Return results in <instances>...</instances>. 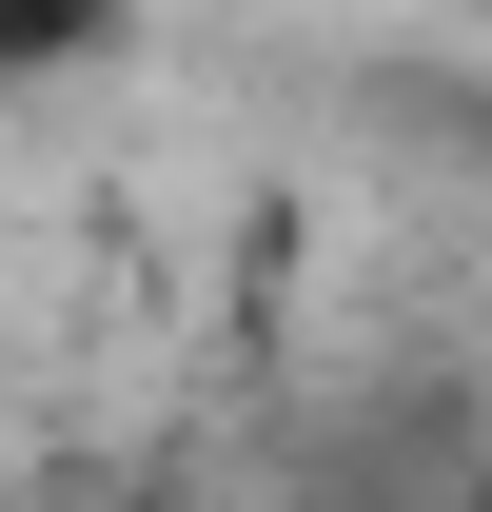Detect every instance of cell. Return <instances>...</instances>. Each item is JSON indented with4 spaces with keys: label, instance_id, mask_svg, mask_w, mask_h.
I'll return each instance as SVG.
<instances>
[{
    "label": "cell",
    "instance_id": "cell-1",
    "mask_svg": "<svg viewBox=\"0 0 492 512\" xmlns=\"http://www.w3.org/2000/svg\"><path fill=\"white\" fill-rule=\"evenodd\" d=\"M119 40H138V0H0V99H40V79L119 60Z\"/></svg>",
    "mask_w": 492,
    "mask_h": 512
},
{
    "label": "cell",
    "instance_id": "cell-2",
    "mask_svg": "<svg viewBox=\"0 0 492 512\" xmlns=\"http://www.w3.org/2000/svg\"><path fill=\"white\" fill-rule=\"evenodd\" d=\"M99 512H256V493H217V473L178 453V473H138V493H99Z\"/></svg>",
    "mask_w": 492,
    "mask_h": 512
},
{
    "label": "cell",
    "instance_id": "cell-3",
    "mask_svg": "<svg viewBox=\"0 0 492 512\" xmlns=\"http://www.w3.org/2000/svg\"><path fill=\"white\" fill-rule=\"evenodd\" d=\"M473 512H492V473H473Z\"/></svg>",
    "mask_w": 492,
    "mask_h": 512
}]
</instances>
